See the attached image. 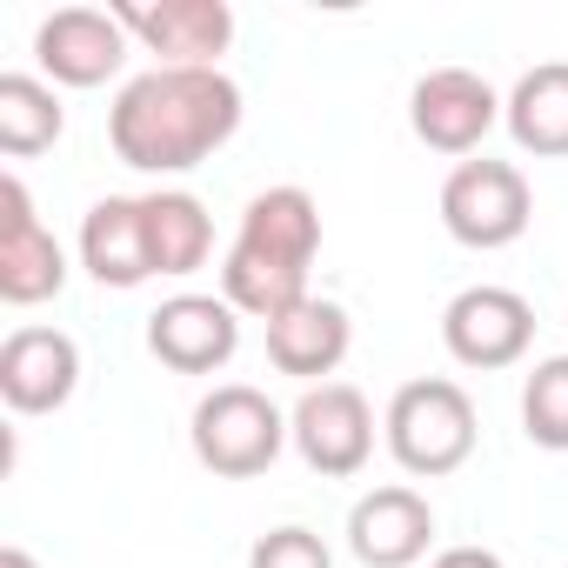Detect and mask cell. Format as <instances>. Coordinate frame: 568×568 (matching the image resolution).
<instances>
[{"mask_svg": "<svg viewBox=\"0 0 568 568\" xmlns=\"http://www.w3.org/2000/svg\"><path fill=\"white\" fill-rule=\"evenodd\" d=\"M68 288V247L41 227L21 174H0V302L41 308Z\"/></svg>", "mask_w": 568, "mask_h": 568, "instance_id": "obj_9", "label": "cell"}, {"mask_svg": "<svg viewBox=\"0 0 568 568\" xmlns=\"http://www.w3.org/2000/svg\"><path fill=\"white\" fill-rule=\"evenodd\" d=\"M521 435L548 455H568V355H548L521 382Z\"/></svg>", "mask_w": 568, "mask_h": 568, "instance_id": "obj_20", "label": "cell"}, {"mask_svg": "<svg viewBox=\"0 0 568 568\" xmlns=\"http://www.w3.org/2000/svg\"><path fill=\"white\" fill-rule=\"evenodd\" d=\"M348 348H355V322H348V308L328 302V295H308V302H295L288 315L267 322V362H274L281 375L308 382V388H322V382L348 362Z\"/></svg>", "mask_w": 568, "mask_h": 568, "instance_id": "obj_15", "label": "cell"}, {"mask_svg": "<svg viewBox=\"0 0 568 568\" xmlns=\"http://www.w3.org/2000/svg\"><path fill=\"white\" fill-rule=\"evenodd\" d=\"M61 128H68V108L41 74H0V154L8 161L48 154Z\"/></svg>", "mask_w": 568, "mask_h": 568, "instance_id": "obj_19", "label": "cell"}, {"mask_svg": "<svg viewBox=\"0 0 568 568\" xmlns=\"http://www.w3.org/2000/svg\"><path fill=\"white\" fill-rule=\"evenodd\" d=\"M501 121H508V134H515L521 154H535V161H561V154H568V61H541V68H528V74L508 88Z\"/></svg>", "mask_w": 568, "mask_h": 568, "instance_id": "obj_17", "label": "cell"}, {"mask_svg": "<svg viewBox=\"0 0 568 568\" xmlns=\"http://www.w3.org/2000/svg\"><path fill=\"white\" fill-rule=\"evenodd\" d=\"M288 442L302 448V462L328 481H348L368 468L375 455V408L355 382H322L302 388V402L288 408Z\"/></svg>", "mask_w": 568, "mask_h": 568, "instance_id": "obj_6", "label": "cell"}, {"mask_svg": "<svg viewBox=\"0 0 568 568\" xmlns=\"http://www.w3.org/2000/svg\"><path fill=\"white\" fill-rule=\"evenodd\" d=\"M0 568H41V561H34L21 541H8V548H0Z\"/></svg>", "mask_w": 568, "mask_h": 568, "instance_id": "obj_23", "label": "cell"}, {"mask_svg": "<svg viewBox=\"0 0 568 568\" xmlns=\"http://www.w3.org/2000/svg\"><path fill=\"white\" fill-rule=\"evenodd\" d=\"M348 548H355L362 568H415L435 548V508H428V495L408 488V481L368 488L348 508Z\"/></svg>", "mask_w": 568, "mask_h": 568, "instance_id": "obj_12", "label": "cell"}, {"mask_svg": "<svg viewBox=\"0 0 568 568\" xmlns=\"http://www.w3.org/2000/svg\"><path fill=\"white\" fill-rule=\"evenodd\" d=\"M241 128V88L221 68H148L108 108V148L134 174H187Z\"/></svg>", "mask_w": 568, "mask_h": 568, "instance_id": "obj_1", "label": "cell"}, {"mask_svg": "<svg viewBox=\"0 0 568 568\" xmlns=\"http://www.w3.org/2000/svg\"><path fill=\"white\" fill-rule=\"evenodd\" d=\"M241 348V315L221 295H168L148 315V355L174 375H221Z\"/></svg>", "mask_w": 568, "mask_h": 568, "instance_id": "obj_11", "label": "cell"}, {"mask_svg": "<svg viewBox=\"0 0 568 568\" xmlns=\"http://www.w3.org/2000/svg\"><path fill=\"white\" fill-rule=\"evenodd\" d=\"M141 207H148L154 274H194V267H207V254H214V221H207L201 194H187V187H154V194H141Z\"/></svg>", "mask_w": 568, "mask_h": 568, "instance_id": "obj_18", "label": "cell"}, {"mask_svg": "<svg viewBox=\"0 0 568 568\" xmlns=\"http://www.w3.org/2000/svg\"><path fill=\"white\" fill-rule=\"evenodd\" d=\"M535 221V187L515 161H455V174L442 181V227L475 247V254H495V247H515Z\"/></svg>", "mask_w": 568, "mask_h": 568, "instance_id": "obj_5", "label": "cell"}, {"mask_svg": "<svg viewBox=\"0 0 568 568\" xmlns=\"http://www.w3.org/2000/svg\"><path fill=\"white\" fill-rule=\"evenodd\" d=\"M81 388V348L61 328H14L0 342V402L14 415H54Z\"/></svg>", "mask_w": 568, "mask_h": 568, "instance_id": "obj_13", "label": "cell"}, {"mask_svg": "<svg viewBox=\"0 0 568 568\" xmlns=\"http://www.w3.org/2000/svg\"><path fill=\"white\" fill-rule=\"evenodd\" d=\"M322 254V207L308 187H267L241 207V227L221 254V302L234 315L274 322L308 302V267Z\"/></svg>", "mask_w": 568, "mask_h": 568, "instance_id": "obj_2", "label": "cell"}, {"mask_svg": "<svg viewBox=\"0 0 568 568\" xmlns=\"http://www.w3.org/2000/svg\"><path fill=\"white\" fill-rule=\"evenodd\" d=\"M495 121H501V94L475 68H428L408 94L415 141L435 154H455V161H475L481 141L495 134Z\"/></svg>", "mask_w": 568, "mask_h": 568, "instance_id": "obj_7", "label": "cell"}, {"mask_svg": "<svg viewBox=\"0 0 568 568\" xmlns=\"http://www.w3.org/2000/svg\"><path fill=\"white\" fill-rule=\"evenodd\" d=\"M428 568H508V561H501L495 548H475V541H462V548H442Z\"/></svg>", "mask_w": 568, "mask_h": 568, "instance_id": "obj_22", "label": "cell"}, {"mask_svg": "<svg viewBox=\"0 0 568 568\" xmlns=\"http://www.w3.org/2000/svg\"><path fill=\"white\" fill-rule=\"evenodd\" d=\"M535 342V308L501 288V281H475V288H462L448 308H442V348L462 362V368H515Z\"/></svg>", "mask_w": 568, "mask_h": 568, "instance_id": "obj_8", "label": "cell"}, {"mask_svg": "<svg viewBox=\"0 0 568 568\" xmlns=\"http://www.w3.org/2000/svg\"><path fill=\"white\" fill-rule=\"evenodd\" d=\"M194 462L221 481H254L281 462L288 448V415H281L261 388L247 382H221L194 402Z\"/></svg>", "mask_w": 568, "mask_h": 568, "instance_id": "obj_4", "label": "cell"}, {"mask_svg": "<svg viewBox=\"0 0 568 568\" xmlns=\"http://www.w3.org/2000/svg\"><path fill=\"white\" fill-rule=\"evenodd\" d=\"M128 28L114 8H54L34 28V61L54 88H101L128 61Z\"/></svg>", "mask_w": 568, "mask_h": 568, "instance_id": "obj_10", "label": "cell"}, {"mask_svg": "<svg viewBox=\"0 0 568 568\" xmlns=\"http://www.w3.org/2000/svg\"><path fill=\"white\" fill-rule=\"evenodd\" d=\"M247 568H335V555H328V541H322L315 528L288 521V528H267V535L247 548Z\"/></svg>", "mask_w": 568, "mask_h": 568, "instance_id": "obj_21", "label": "cell"}, {"mask_svg": "<svg viewBox=\"0 0 568 568\" xmlns=\"http://www.w3.org/2000/svg\"><path fill=\"white\" fill-rule=\"evenodd\" d=\"M81 267L101 281V288H141V281H154L141 194H108V201H94L81 214Z\"/></svg>", "mask_w": 568, "mask_h": 568, "instance_id": "obj_16", "label": "cell"}, {"mask_svg": "<svg viewBox=\"0 0 568 568\" xmlns=\"http://www.w3.org/2000/svg\"><path fill=\"white\" fill-rule=\"evenodd\" d=\"M114 14L148 54H161V68H221L234 41L227 0H161V8H114Z\"/></svg>", "mask_w": 568, "mask_h": 568, "instance_id": "obj_14", "label": "cell"}, {"mask_svg": "<svg viewBox=\"0 0 568 568\" xmlns=\"http://www.w3.org/2000/svg\"><path fill=\"white\" fill-rule=\"evenodd\" d=\"M475 402L462 382L448 375H422V382H402L388 415H382V442L388 455L402 462V475L415 481H442L455 475L468 455H475Z\"/></svg>", "mask_w": 568, "mask_h": 568, "instance_id": "obj_3", "label": "cell"}]
</instances>
